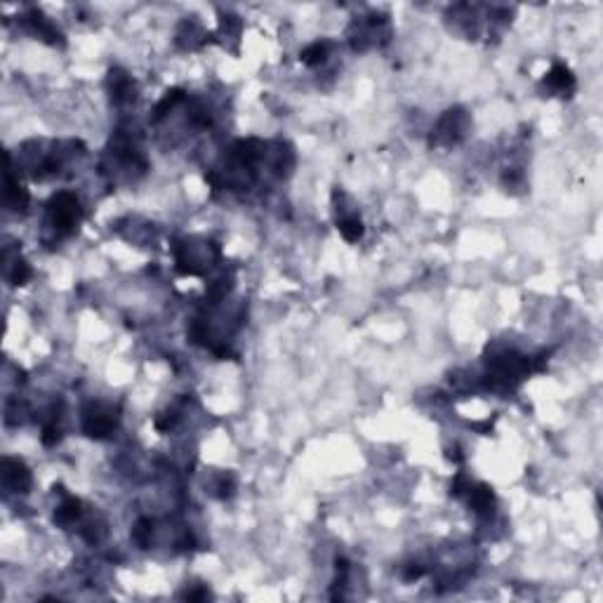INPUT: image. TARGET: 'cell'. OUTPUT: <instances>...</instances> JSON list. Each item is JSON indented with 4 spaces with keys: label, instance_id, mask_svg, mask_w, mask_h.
Segmentation results:
<instances>
[{
    "label": "cell",
    "instance_id": "1",
    "mask_svg": "<svg viewBox=\"0 0 603 603\" xmlns=\"http://www.w3.org/2000/svg\"><path fill=\"white\" fill-rule=\"evenodd\" d=\"M47 214H50V222L57 231L69 234V231H73V226L78 224L80 219L78 198H75L73 193H57L50 201V206H47Z\"/></svg>",
    "mask_w": 603,
    "mask_h": 603
},
{
    "label": "cell",
    "instance_id": "2",
    "mask_svg": "<svg viewBox=\"0 0 603 603\" xmlns=\"http://www.w3.org/2000/svg\"><path fill=\"white\" fill-rule=\"evenodd\" d=\"M83 429L88 436L104 439V436H109L113 429H116V415H113V410H109V408L95 406L93 410L85 415Z\"/></svg>",
    "mask_w": 603,
    "mask_h": 603
},
{
    "label": "cell",
    "instance_id": "3",
    "mask_svg": "<svg viewBox=\"0 0 603 603\" xmlns=\"http://www.w3.org/2000/svg\"><path fill=\"white\" fill-rule=\"evenodd\" d=\"M3 481L10 490L17 493H26V488L31 486V473L26 471V467L19 460H5L3 467Z\"/></svg>",
    "mask_w": 603,
    "mask_h": 603
},
{
    "label": "cell",
    "instance_id": "4",
    "mask_svg": "<svg viewBox=\"0 0 603 603\" xmlns=\"http://www.w3.org/2000/svg\"><path fill=\"white\" fill-rule=\"evenodd\" d=\"M465 127H467V116L462 111H448L443 118H441L439 123V134L441 137H445V142H457V139L465 134Z\"/></svg>",
    "mask_w": 603,
    "mask_h": 603
},
{
    "label": "cell",
    "instance_id": "5",
    "mask_svg": "<svg viewBox=\"0 0 603 603\" xmlns=\"http://www.w3.org/2000/svg\"><path fill=\"white\" fill-rule=\"evenodd\" d=\"M467 490H469V504L473 507V511H478V514H493V507H495L493 490L488 486H476V488L469 486Z\"/></svg>",
    "mask_w": 603,
    "mask_h": 603
},
{
    "label": "cell",
    "instance_id": "6",
    "mask_svg": "<svg viewBox=\"0 0 603 603\" xmlns=\"http://www.w3.org/2000/svg\"><path fill=\"white\" fill-rule=\"evenodd\" d=\"M545 83L549 85V88L558 90V93H565V90H573L575 78L565 66H554L552 71H549L547 78H545Z\"/></svg>",
    "mask_w": 603,
    "mask_h": 603
},
{
    "label": "cell",
    "instance_id": "7",
    "mask_svg": "<svg viewBox=\"0 0 603 603\" xmlns=\"http://www.w3.org/2000/svg\"><path fill=\"white\" fill-rule=\"evenodd\" d=\"M80 516V502L75 497H66L62 502V507L57 509L55 521L59 526H71L75 519Z\"/></svg>",
    "mask_w": 603,
    "mask_h": 603
},
{
    "label": "cell",
    "instance_id": "8",
    "mask_svg": "<svg viewBox=\"0 0 603 603\" xmlns=\"http://www.w3.org/2000/svg\"><path fill=\"white\" fill-rule=\"evenodd\" d=\"M339 231H342V236L347 241H358L360 236H363V224H360L358 217H344L342 222H339Z\"/></svg>",
    "mask_w": 603,
    "mask_h": 603
},
{
    "label": "cell",
    "instance_id": "9",
    "mask_svg": "<svg viewBox=\"0 0 603 603\" xmlns=\"http://www.w3.org/2000/svg\"><path fill=\"white\" fill-rule=\"evenodd\" d=\"M325 57H328V45H325V42H314V45H309L304 50L302 62L309 64V66H316V64L325 62Z\"/></svg>",
    "mask_w": 603,
    "mask_h": 603
},
{
    "label": "cell",
    "instance_id": "10",
    "mask_svg": "<svg viewBox=\"0 0 603 603\" xmlns=\"http://www.w3.org/2000/svg\"><path fill=\"white\" fill-rule=\"evenodd\" d=\"M132 537H134V542H137V545L147 547V545H149V537H151V521H149V519H142V521H139V524L134 526Z\"/></svg>",
    "mask_w": 603,
    "mask_h": 603
}]
</instances>
